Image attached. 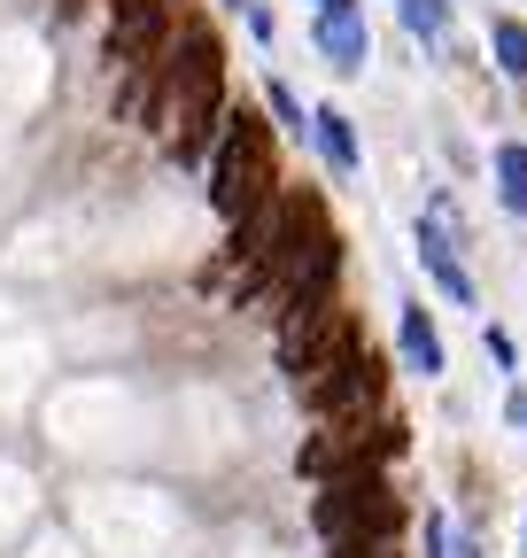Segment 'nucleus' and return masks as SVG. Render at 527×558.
<instances>
[{"label": "nucleus", "mask_w": 527, "mask_h": 558, "mask_svg": "<svg viewBox=\"0 0 527 558\" xmlns=\"http://www.w3.org/2000/svg\"><path fill=\"white\" fill-rule=\"evenodd\" d=\"M280 140H272V117L256 109H233L225 132H218V156H210V202L225 226H248L256 209L280 202Z\"/></svg>", "instance_id": "obj_2"}, {"label": "nucleus", "mask_w": 527, "mask_h": 558, "mask_svg": "<svg viewBox=\"0 0 527 558\" xmlns=\"http://www.w3.org/2000/svg\"><path fill=\"white\" fill-rule=\"evenodd\" d=\"M489 171H497V202L512 209V218H527V148H519V140H504V148L489 156Z\"/></svg>", "instance_id": "obj_8"}, {"label": "nucleus", "mask_w": 527, "mask_h": 558, "mask_svg": "<svg viewBox=\"0 0 527 558\" xmlns=\"http://www.w3.org/2000/svg\"><path fill=\"white\" fill-rule=\"evenodd\" d=\"M489 357H497V365H504V373H512V365H519V349H512V333H504V326H489Z\"/></svg>", "instance_id": "obj_12"}, {"label": "nucleus", "mask_w": 527, "mask_h": 558, "mask_svg": "<svg viewBox=\"0 0 527 558\" xmlns=\"http://www.w3.org/2000/svg\"><path fill=\"white\" fill-rule=\"evenodd\" d=\"M225 9H241V16H248V9H256V0H225Z\"/></svg>", "instance_id": "obj_16"}, {"label": "nucleus", "mask_w": 527, "mask_h": 558, "mask_svg": "<svg viewBox=\"0 0 527 558\" xmlns=\"http://www.w3.org/2000/svg\"><path fill=\"white\" fill-rule=\"evenodd\" d=\"M334 248H342V233H334V218H326V194L318 186H287L280 209H272V241H264L256 271L272 279V288H295V279L318 256H334Z\"/></svg>", "instance_id": "obj_3"}, {"label": "nucleus", "mask_w": 527, "mask_h": 558, "mask_svg": "<svg viewBox=\"0 0 527 558\" xmlns=\"http://www.w3.org/2000/svg\"><path fill=\"white\" fill-rule=\"evenodd\" d=\"M310 47H318V62L334 70V78H357V70L372 62L365 9H334V16H318V24H310Z\"/></svg>", "instance_id": "obj_5"}, {"label": "nucleus", "mask_w": 527, "mask_h": 558, "mask_svg": "<svg viewBox=\"0 0 527 558\" xmlns=\"http://www.w3.org/2000/svg\"><path fill=\"white\" fill-rule=\"evenodd\" d=\"M310 9H318V16H334V9H357V0H310Z\"/></svg>", "instance_id": "obj_15"}, {"label": "nucleus", "mask_w": 527, "mask_h": 558, "mask_svg": "<svg viewBox=\"0 0 527 558\" xmlns=\"http://www.w3.org/2000/svg\"><path fill=\"white\" fill-rule=\"evenodd\" d=\"M310 148L326 156V171H342V179H357V163H365V148H357V124L326 101V109H310Z\"/></svg>", "instance_id": "obj_7"}, {"label": "nucleus", "mask_w": 527, "mask_h": 558, "mask_svg": "<svg viewBox=\"0 0 527 558\" xmlns=\"http://www.w3.org/2000/svg\"><path fill=\"white\" fill-rule=\"evenodd\" d=\"M395 16H404V32H419V39H442L450 32V0H395Z\"/></svg>", "instance_id": "obj_10"}, {"label": "nucleus", "mask_w": 527, "mask_h": 558, "mask_svg": "<svg viewBox=\"0 0 527 558\" xmlns=\"http://www.w3.org/2000/svg\"><path fill=\"white\" fill-rule=\"evenodd\" d=\"M395 357L419 380H442V333H434L427 303H395Z\"/></svg>", "instance_id": "obj_6"}, {"label": "nucleus", "mask_w": 527, "mask_h": 558, "mask_svg": "<svg viewBox=\"0 0 527 558\" xmlns=\"http://www.w3.org/2000/svg\"><path fill=\"white\" fill-rule=\"evenodd\" d=\"M450 558H481V535H474V527H457V543H450Z\"/></svg>", "instance_id": "obj_14"}, {"label": "nucleus", "mask_w": 527, "mask_h": 558, "mask_svg": "<svg viewBox=\"0 0 527 558\" xmlns=\"http://www.w3.org/2000/svg\"><path fill=\"white\" fill-rule=\"evenodd\" d=\"M225 117H233L225 109V47L203 16H186L148 70V124L163 132V148L179 163H210Z\"/></svg>", "instance_id": "obj_1"}, {"label": "nucleus", "mask_w": 527, "mask_h": 558, "mask_svg": "<svg viewBox=\"0 0 527 558\" xmlns=\"http://www.w3.org/2000/svg\"><path fill=\"white\" fill-rule=\"evenodd\" d=\"M419 271L434 279V288L457 303V311H481V288H474V271H466V226H457V209L450 202H427V218H419Z\"/></svg>", "instance_id": "obj_4"}, {"label": "nucleus", "mask_w": 527, "mask_h": 558, "mask_svg": "<svg viewBox=\"0 0 527 558\" xmlns=\"http://www.w3.org/2000/svg\"><path fill=\"white\" fill-rule=\"evenodd\" d=\"M264 109L280 117V132H310V109H303V101H295V86H280V78L264 86Z\"/></svg>", "instance_id": "obj_11"}, {"label": "nucleus", "mask_w": 527, "mask_h": 558, "mask_svg": "<svg viewBox=\"0 0 527 558\" xmlns=\"http://www.w3.org/2000/svg\"><path fill=\"white\" fill-rule=\"evenodd\" d=\"M504 418H512V427L527 435V388H519V380H512V396H504Z\"/></svg>", "instance_id": "obj_13"}, {"label": "nucleus", "mask_w": 527, "mask_h": 558, "mask_svg": "<svg viewBox=\"0 0 527 558\" xmlns=\"http://www.w3.org/2000/svg\"><path fill=\"white\" fill-rule=\"evenodd\" d=\"M489 47H497V70H504V78L527 86V24H519V16H497V24H489Z\"/></svg>", "instance_id": "obj_9"}]
</instances>
